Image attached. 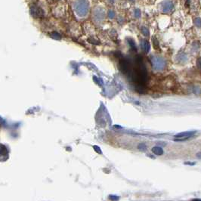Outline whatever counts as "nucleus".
I'll list each match as a JSON object with an SVG mask.
<instances>
[{"label": "nucleus", "mask_w": 201, "mask_h": 201, "mask_svg": "<svg viewBox=\"0 0 201 201\" xmlns=\"http://www.w3.org/2000/svg\"><path fill=\"white\" fill-rule=\"evenodd\" d=\"M73 10L78 17H86L89 12V5L87 0H74Z\"/></svg>", "instance_id": "nucleus-1"}, {"label": "nucleus", "mask_w": 201, "mask_h": 201, "mask_svg": "<svg viewBox=\"0 0 201 201\" xmlns=\"http://www.w3.org/2000/svg\"><path fill=\"white\" fill-rule=\"evenodd\" d=\"M106 12L104 9L102 7L97 6L93 9L92 11V18L97 24H101L105 18Z\"/></svg>", "instance_id": "nucleus-2"}, {"label": "nucleus", "mask_w": 201, "mask_h": 201, "mask_svg": "<svg viewBox=\"0 0 201 201\" xmlns=\"http://www.w3.org/2000/svg\"><path fill=\"white\" fill-rule=\"evenodd\" d=\"M197 131H188V132H180L178 134L175 135V141H184L185 140H188L190 138L196 134Z\"/></svg>", "instance_id": "nucleus-3"}, {"label": "nucleus", "mask_w": 201, "mask_h": 201, "mask_svg": "<svg viewBox=\"0 0 201 201\" xmlns=\"http://www.w3.org/2000/svg\"><path fill=\"white\" fill-rule=\"evenodd\" d=\"M31 14L34 17H41L43 16L44 11L43 10L39 8L36 5H32L30 9Z\"/></svg>", "instance_id": "nucleus-4"}, {"label": "nucleus", "mask_w": 201, "mask_h": 201, "mask_svg": "<svg viewBox=\"0 0 201 201\" xmlns=\"http://www.w3.org/2000/svg\"><path fill=\"white\" fill-rule=\"evenodd\" d=\"M173 8H174V5L169 0L164 1L161 5V9H162V11L163 13H169L172 11Z\"/></svg>", "instance_id": "nucleus-5"}, {"label": "nucleus", "mask_w": 201, "mask_h": 201, "mask_svg": "<svg viewBox=\"0 0 201 201\" xmlns=\"http://www.w3.org/2000/svg\"><path fill=\"white\" fill-rule=\"evenodd\" d=\"M152 64L154 65V68L157 70L163 69L165 66V61L160 57H154L152 61Z\"/></svg>", "instance_id": "nucleus-6"}, {"label": "nucleus", "mask_w": 201, "mask_h": 201, "mask_svg": "<svg viewBox=\"0 0 201 201\" xmlns=\"http://www.w3.org/2000/svg\"><path fill=\"white\" fill-rule=\"evenodd\" d=\"M152 152L156 155L160 156L163 154V150L162 147H159V146H155V147L152 148Z\"/></svg>", "instance_id": "nucleus-7"}, {"label": "nucleus", "mask_w": 201, "mask_h": 201, "mask_svg": "<svg viewBox=\"0 0 201 201\" xmlns=\"http://www.w3.org/2000/svg\"><path fill=\"white\" fill-rule=\"evenodd\" d=\"M141 47H142L143 50L145 51V52H148L150 50V44L149 42L146 40H143L142 42H141Z\"/></svg>", "instance_id": "nucleus-8"}, {"label": "nucleus", "mask_w": 201, "mask_h": 201, "mask_svg": "<svg viewBox=\"0 0 201 201\" xmlns=\"http://www.w3.org/2000/svg\"><path fill=\"white\" fill-rule=\"evenodd\" d=\"M193 92L194 93V94H196V95H200L201 89L198 86L194 87V89H193Z\"/></svg>", "instance_id": "nucleus-9"}, {"label": "nucleus", "mask_w": 201, "mask_h": 201, "mask_svg": "<svg viewBox=\"0 0 201 201\" xmlns=\"http://www.w3.org/2000/svg\"><path fill=\"white\" fill-rule=\"evenodd\" d=\"M194 24L195 25L198 27H201V18L200 17H197L196 19L194 20Z\"/></svg>", "instance_id": "nucleus-10"}, {"label": "nucleus", "mask_w": 201, "mask_h": 201, "mask_svg": "<svg viewBox=\"0 0 201 201\" xmlns=\"http://www.w3.org/2000/svg\"><path fill=\"white\" fill-rule=\"evenodd\" d=\"M143 33H144L145 36H148V35H149V31H148V30H147V28L144 27V28H143Z\"/></svg>", "instance_id": "nucleus-11"}, {"label": "nucleus", "mask_w": 201, "mask_h": 201, "mask_svg": "<svg viewBox=\"0 0 201 201\" xmlns=\"http://www.w3.org/2000/svg\"><path fill=\"white\" fill-rule=\"evenodd\" d=\"M94 149H95V151L98 152V153H99V154H101V151L100 150L99 147H98V146H94Z\"/></svg>", "instance_id": "nucleus-12"}, {"label": "nucleus", "mask_w": 201, "mask_h": 201, "mask_svg": "<svg viewBox=\"0 0 201 201\" xmlns=\"http://www.w3.org/2000/svg\"><path fill=\"white\" fill-rule=\"evenodd\" d=\"M197 67H199V69L201 70V58L198 59V61H197Z\"/></svg>", "instance_id": "nucleus-13"}, {"label": "nucleus", "mask_w": 201, "mask_h": 201, "mask_svg": "<svg viewBox=\"0 0 201 201\" xmlns=\"http://www.w3.org/2000/svg\"><path fill=\"white\" fill-rule=\"evenodd\" d=\"M135 16H136L137 17H139V16H140V15H141L140 11H139V10H136V11H135Z\"/></svg>", "instance_id": "nucleus-14"}, {"label": "nucleus", "mask_w": 201, "mask_h": 201, "mask_svg": "<svg viewBox=\"0 0 201 201\" xmlns=\"http://www.w3.org/2000/svg\"><path fill=\"white\" fill-rule=\"evenodd\" d=\"M185 164L190 165V166H194V165H195V163L194 162H186Z\"/></svg>", "instance_id": "nucleus-15"}, {"label": "nucleus", "mask_w": 201, "mask_h": 201, "mask_svg": "<svg viewBox=\"0 0 201 201\" xmlns=\"http://www.w3.org/2000/svg\"><path fill=\"white\" fill-rule=\"evenodd\" d=\"M109 15H110V17H113V15H114V13H113V11H110V12H109Z\"/></svg>", "instance_id": "nucleus-16"}, {"label": "nucleus", "mask_w": 201, "mask_h": 201, "mask_svg": "<svg viewBox=\"0 0 201 201\" xmlns=\"http://www.w3.org/2000/svg\"><path fill=\"white\" fill-rule=\"evenodd\" d=\"M197 157L198 158H199V159H201V153H200H200H197Z\"/></svg>", "instance_id": "nucleus-17"}, {"label": "nucleus", "mask_w": 201, "mask_h": 201, "mask_svg": "<svg viewBox=\"0 0 201 201\" xmlns=\"http://www.w3.org/2000/svg\"><path fill=\"white\" fill-rule=\"evenodd\" d=\"M194 200H201V199H194Z\"/></svg>", "instance_id": "nucleus-18"}]
</instances>
